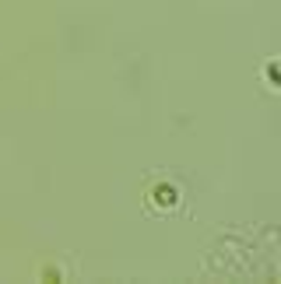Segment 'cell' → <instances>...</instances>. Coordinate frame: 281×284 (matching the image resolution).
Returning a JSON list of instances; mask_svg holds the SVG:
<instances>
[{"mask_svg":"<svg viewBox=\"0 0 281 284\" xmlns=\"http://www.w3.org/2000/svg\"><path fill=\"white\" fill-rule=\"evenodd\" d=\"M180 204V193H176V186H155V207H162V211H169V207Z\"/></svg>","mask_w":281,"mask_h":284,"instance_id":"cell-1","label":"cell"}]
</instances>
